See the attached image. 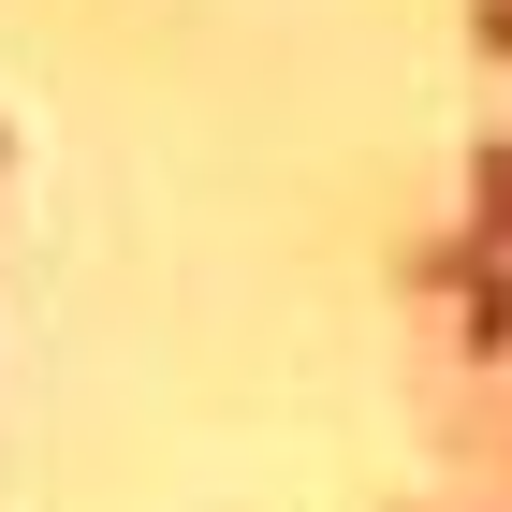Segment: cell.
<instances>
[{
	"label": "cell",
	"mask_w": 512,
	"mask_h": 512,
	"mask_svg": "<svg viewBox=\"0 0 512 512\" xmlns=\"http://www.w3.org/2000/svg\"><path fill=\"white\" fill-rule=\"evenodd\" d=\"M483 235H512V147L483 161Z\"/></svg>",
	"instance_id": "cell-1"
}]
</instances>
